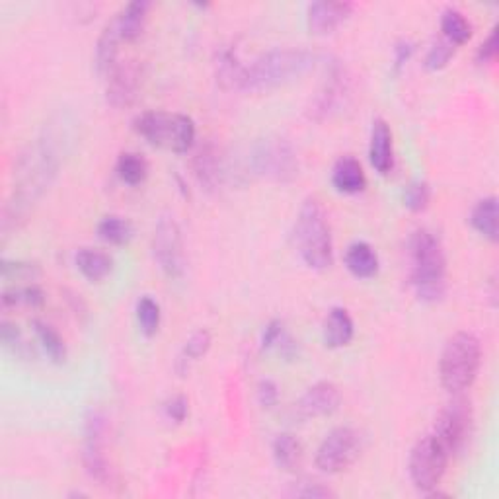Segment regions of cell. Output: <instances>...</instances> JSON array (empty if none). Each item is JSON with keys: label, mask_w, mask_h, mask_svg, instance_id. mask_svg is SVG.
I'll use <instances>...</instances> for the list:
<instances>
[{"label": "cell", "mask_w": 499, "mask_h": 499, "mask_svg": "<svg viewBox=\"0 0 499 499\" xmlns=\"http://www.w3.org/2000/svg\"><path fill=\"white\" fill-rule=\"evenodd\" d=\"M316 57L303 47H276L261 53L250 67H244L240 90L268 92L295 82L315 67Z\"/></svg>", "instance_id": "cell-1"}, {"label": "cell", "mask_w": 499, "mask_h": 499, "mask_svg": "<svg viewBox=\"0 0 499 499\" xmlns=\"http://www.w3.org/2000/svg\"><path fill=\"white\" fill-rule=\"evenodd\" d=\"M410 264L411 285L419 301H441L447 289V258L441 240L431 231L419 229L411 234Z\"/></svg>", "instance_id": "cell-2"}, {"label": "cell", "mask_w": 499, "mask_h": 499, "mask_svg": "<svg viewBox=\"0 0 499 499\" xmlns=\"http://www.w3.org/2000/svg\"><path fill=\"white\" fill-rule=\"evenodd\" d=\"M295 244L303 261L312 269H328L334 264L330 222L316 197L305 199L295 222Z\"/></svg>", "instance_id": "cell-3"}, {"label": "cell", "mask_w": 499, "mask_h": 499, "mask_svg": "<svg viewBox=\"0 0 499 499\" xmlns=\"http://www.w3.org/2000/svg\"><path fill=\"white\" fill-rule=\"evenodd\" d=\"M482 365V345L470 332H457L447 340L441 361L439 377L447 392L463 394L478 377Z\"/></svg>", "instance_id": "cell-4"}, {"label": "cell", "mask_w": 499, "mask_h": 499, "mask_svg": "<svg viewBox=\"0 0 499 499\" xmlns=\"http://www.w3.org/2000/svg\"><path fill=\"white\" fill-rule=\"evenodd\" d=\"M137 135L156 148L184 155L195 145L197 129L192 118L170 111H145L133 121Z\"/></svg>", "instance_id": "cell-5"}, {"label": "cell", "mask_w": 499, "mask_h": 499, "mask_svg": "<svg viewBox=\"0 0 499 499\" xmlns=\"http://www.w3.org/2000/svg\"><path fill=\"white\" fill-rule=\"evenodd\" d=\"M250 165L259 178L276 184H289L298 176V158L293 145L276 135L264 137L254 145Z\"/></svg>", "instance_id": "cell-6"}, {"label": "cell", "mask_w": 499, "mask_h": 499, "mask_svg": "<svg viewBox=\"0 0 499 499\" xmlns=\"http://www.w3.org/2000/svg\"><path fill=\"white\" fill-rule=\"evenodd\" d=\"M106 435L108 418L102 410L92 408L84 418V448L82 465L89 476L99 485H114L116 474L106 457Z\"/></svg>", "instance_id": "cell-7"}, {"label": "cell", "mask_w": 499, "mask_h": 499, "mask_svg": "<svg viewBox=\"0 0 499 499\" xmlns=\"http://www.w3.org/2000/svg\"><path fill=\"white\" fill-rule=\"evenodd\" d=\"M451 455L433 433L421 437L410 453V480L419 492L431 494L441 484Z\"/></svg>", "instance_id": "cell-8"}, {"label": "cell", "mask_w": 499, "mask_h": 499, "mask_svg": "<svg viewBox=\"0 0 499 499\" xmlns=\"http://www.w3.org/2000/svg\"><path fill=\"white\" fill-rule=\"evenodd\" d=\"M455 396L457 398H453V400L441 410V414L437 418L435 428L431 431L437 437V441L447 448V453L451 457L463 451L466 443L470 441V435L474 429V411L470 402L460 394Z\"/></svg>", "instance_id": "cell-9"}, {"label": "cell", "mask_w": 499, "mask_h": 499, "mask_svg": "<svg viewBox=\"0 0 499 499\" xmlns=\"http://www.w3.org/2000/svg\"><path fill=\"white\" fill-rule=\"evenodd\" d=\"M153 254L158 268L166 278L180 279L185 273V248L178 221L172 215H162L155 224Z\"/></svg>", "instance_id": "cell-10"}, {"label": "cell", "mask_w": 499, "mask_h": 499, "mask_svg": "<svg viewBox=\"0 0 499 499\" xmlns=\"http://www.w3.org/2000/svg\"><path fill=\"white\" fill-rule=\"evenodd\" d=\"M361 455V435L353 428L332 429L316 451V466L324 474H340Z\"/></svg>", "instance_id": "cell-11"}, {"label": "cell", "mask_w": 499, "mask_h": 499, "mask_svg": "<svg viewBox=\"0 0 499 499\" xmlns=\"http://www.w3.org/2000/svg\"><path fill=\"white\" fill-rule=\"evenodd\" d=\"M342 404V394L340 389L334 382L322 381L312 384L306 392L298 398L295 404V411L298 418L303 419H318L332 416L335 410Z\"/></svg>", "instance_id": "cell-12"}, {"label": "cell", "mask_w": 499, "mask_h": 499, "mask_svg": "<svg viewBox=\"0 0 499 499\" xmlns=\"http://www.w3.org/2000/svg\"><path fill=\"white\" fill-rule=\"evenodd\" d=\"M143 72L135 61L118 65L108 77V102L118 108H129L141 90Z\"/></svg>", "instance_id": "cell-13"}, {"label": "cell", "mask_w": 499, "mask_h": 499, "mask_svg": "<svg viewBox=\"0 0 499 499\" xmlns=\"http://www.w3.org/2000/svg\"><path fill=\"white\" fill-rule=\"evenodd\" d=\"M353 5L352 3H335V0H320L312 3L306 10V24L308 30L315 35H328L338 30L342 24L352 16Z\"/></svg>", "instance_id": "cell-14"}, {"label": "cell", "mask_w": 499, "mask_h": 499, "mask_svg": "<svg viewBox=\"0 0 499 499\" xmlns=\"http://www.w3.org/2000/svg\"><path fill=\"white\" fill-rule=\"evenodd\" d=\"M369 160L371 166L381 176H386L394 166V148H392V131L391 125L384 119H374L369 141Z\"/></svg>", "instance_id": "cell-15"}, {"label": "cell", "mask_w": 499, "mask_h": 499, "mask_svg": "<svg viewBox=\"0 0 499 499\" xmlns=\"http://www.w3.org/2000/svg\"><path fill=\"white\" fill-rule=\"evenodd\" d=\"M347 96V84H345V77L340 69H334V72L330 74V79L324 84V89L320 90V94L315 99V106H312L310 114L315 119L322 121L330 118L334 111H338L342 102Z\"/></svg>", "instance_id": "cell-16"}, {"label": "cell", "mask_w": 499, "mask_h": 499, "mask_svg": "<svg viewBox=\"0 0 499 499\" xmlns=\"http://www.w3.org/2000/svg\"><path fill=\"white\" fill-rule=\"evenodd\" d=\"M148 12H151V3H146V0H135V3H129L118 12L114 24L118 26L121 40L125 43L137 42L143 35L148 20Z\"/></svg>", "instance_id": "cell-17"}, {"label": "cell", "mask_w": 499, "mask_h": 499, "mask_svg": "<svg viewBox=\"0 0 499 499\" xmlns=\"http://www.w3.org/2000/svg\"><path fill=\"white\" fill-rule=\"evenodd\" d=\"M324 344L330 349H342L352 344L355 334V324L349 312L342 306H335L328 312L326 320H324Z\"/></svg>", "instance_id": "cell-18"}, {"label": "cell", "mask_w": 499, "mask_h": 499, "mask_svg": "<svg viewBox=\"0 0 499 499\" xmlns=\"http://www.w3.org/2000/svg\"><path fill=\"white\" fill-rule=\"evenodd\" d=\"M332 184L340 193L353 195L363 192L367 187V176L361 162L353 156H342L334 165L332 170Z\"/></svg>", "instance_id": "cell-19"}, {"label": "cell", "mask_w": 499, "mask_h": 499, "mask_svg": "<svg viewBox=\"0 0 499 499\" xmlns=\"http://www.w3.org/2000/svg\"><path fill=\"white\" fill-rule=\"evenodd\" d=\"M193 170L199 184L205 185V190H217L224 178L222 160L213 143H207L197 151L193 158Z\"/></svg>", "instance_id": "cell-20"}, {"label": "cell", "mask_w": 499, "mask_h": 499, "mask_svg": "<svg viewBox=\"0 0 499 499\" xmlns=\"http://www.w3.org/2000/svg\"><path fill=\"white\" fill-rule=\"evenodd\" d=\"M119 43H123V40L114 20H111L106 24V28L102 30V33H99L96 43V69L106 79L109 77L111 71L119 65L118 62Z\"/></svg>", "instance_id": "cell-21"}, {"label": "cell", "mask_w": 499, "mask_h": 499, "mask_svg": "<svg viewBox=\"0 0 499 499\" xmlns=\"http://www.w3.org/2000/svg\"><path fill=\"white\" fill-rule=\"evenodd\" d=\"M74 264H77V269L82 273L84 279L99 283L114 269V258L102 252V250L80 248L77 256H74Z\"/></svg>", "instance_id": "cell-22"}, {"label": "cell", "mask_w": 499, "mask_h": 499, "mask_svg": "<svg viewBox=\"0 0 499 499\" xmlns=\"http://www.w3.org/2000/svg\"><path fill=\"white\" fill-rule=\"evenodd\" d=\"M345 268L357 279H371L379 271V256L367 242H355L345 252Z\"/></svg>", "instance_id": "cell-23"}, {"label": "cell", "mask_w": 499, "mask_h": 499, "mask_svg": "<svg viewBox=\"0 0 499 499\" xmlns=\"http://www.w3.org/2000/svg\"><path fill=\"white\" fill-rule=\"evenodd\" d=\"M271 455L279 470L295 472L303 463V445L293 433H279L271 445Z\"/></svg>", "instance_id": "cell-24"}, {"label": "cell", "mask_w": 499, "mask_h": 499, "mask_svg": "<svg viewBox=\"0 0 499 499\" xmlns=\"http://www.w3.org/2000/svg\"><path fill=\"white\" fill-rule=\"evenodd\" d=\"M472 229L490 242H497V197H484L470 213Z\"/></svg>", "instance_id": "cell-25"}, {"label": "cell", "mask_w": 499, "mask_h": 499, "mask_svg": "<svg viewBox=\"0 0 499 499\" xmlns=\"http://www.w3.org/2000/svg\"><path fill=\"white\" fill-rule=\"evenodd\" d=\"M32 328L35 332V338L40 340L42 347L45 349L47 357L53 361V363L61 365L67 361V344L65 340L61 338V334L52 326V324H47L43 320H33Z\"/></svg>", "instance_id": "cell-26"}, {"label": "cell", "mask_w": 499, "mask_h": 499, "mask_svg": "<svg viewBox=\"0 0 499 499\" xmlns=\"http://www.w3.org/2000/svg\"><path fill=\"white\" fill-rule=\"evenodd\" d=\"M441 32L448 43L458 47L465 45L472 37V24L460 10L447 8L441 16Z\"/></svg>", "instance_id": "cell-27"}, {"label": "cell", "mask_w": 499, "mask_h": 499, "mask_svg": "<svg viewBox=\"0 0 499 499\" xmlns=\"http://www.w3.org/2000/svg\"><path fill=\"white\" fill-rule=\"evenodd\" d=\"M133 234H135V229H133L131 221L123 219V217L109 215L98 222V236L111 246L129 244Z\"/></svg>", "instance_id": "cell-28"}, {"label": "cell", "mask_w": 499, "mask_h": 499, "mask_svg": "<svg viewBox=\"0 0 499 499\" xmlns=\"http://www.w3.org/2000/svg\"><path fill=\"white\" fill-rule=\"evenodd\" d=\"M116 172L123 184L141 185L148 176V162L137 153H123L118 158Z\"/></svg>", "instance_id": "cell-29"}, {"label": "cell", "mask_w": 499, "mask_h": 499, "mask_svg": "<svg viewBox=\"0 0 499 499\" xmlns=\"http://www.w3.org/2000/svg\"><path fill=\"white\" fill-rule=\"evenodd\" d=\"M0 338H3L6 352H10L14 357L22 361H30L32 357H35L33 345L26 340V335L22 334L16 324L3 320V324H0Z\"/></svg>", "instance_id": "cell-30"}, {"label": "cell", "mask_w": 499, "mask_h": 499, "mask_svg": "<svg viewBox=\"0 0 499 499\" xmlns=\"http://www.w3.org/2000/svg\"><path fill=\"white\" fill-rule=\"evenodd\" d=\"M242 74H244V65L239 59H236V53L232 52V49L222 52L219 57V62H217V79H219L222 89L240 90Z\"/></svg>", "instance_id": "cell-31"}, {"label": "cell", "mask_w": 499, "mask_h": 499, "mask_svg": "<svg viewBox=\"0 0 499 499\" xmlns=\"http://www.w3.org/2000/svg\"><path fill=\"white\" fill-rule=\"evenodd\" d=\"M45 303V295L37 285H16L14 289L3 293V306H30L40 308Z\"/></svg>", "instance_id": "cell-32"}, {"label": "cell", "mask_w": 499, "mask_h": 499, "mask_svg": "<svg viewBox=\"0 0 499 499\" xmlns=\"http://www.w3.org/2000/svg\"><path fill=\"white\" fill-rule=\"evenodd\" d=\"M135 315H137V324H139L141 332L146 335V338H153V335L158 332L160 320H162L160 305L155 301L153 297H141L139 303H137Z\"/></svg>", "instance_id": "cell-33"}, {"label": "cell", "mask_w": 499, "mask_h": 499, "mask_svg": "<svg viewBox=\"0 0 499 499\" xmlns=\"http://www.w3.org/2000/svg\"><path fill=\"white\" fill-rule=\"evenodd\" d=\"M211 344H213L211 334L207 330H197L195 334H192V338L185 342V345L182 349V355H180V363L184 367H187L190 363H193V361H199L202 357H205Z\"/></svg>", "instance_id": "cell-34"}, {"label": "cell", "mask_w": 499, "mask_h": 499, "mask_svg": "<svg viewBox=\"0 0 499 499\" xmlns=\"http://www.w3.org/2000/svg\"><path fill=\"white\" fill-rule=\"evenodd\" d=\"M431 202V190L426 182L416 180L406 185L404 190V205L414 211V213H419V211H426Z\"/></svg>", "instance_id": "cell-35"}, {"label": "cell", "mask_w": 499, "mask_h": 499, "mask_svg": "<svg viewBox=\"0 0 499 499\" xmlns=\"http://www.w3.org/2000/svg\"><path fill=\"white\" fill-rule=\"evenodd\" d=\"M455 45L453 43H448L445 37H441L439 42H435L431 47H429V52L426 55V62H423V65H426L428 71H441L448 65V61H451L455 57Z\"/></svg>", "instance_id": "cell-36"}, {"label": "cell", "mask_w": 499, "mask_h": 499, "mask_svg": "<svg viewBox=\"0 0 499 499\" xmlns=\"http://www.w3.org/2000/svg\"><path fill=\"white\" fill-rule=\"evenodd\" d=\"M35 278H40V268L32 261H3L5 281H33Z\"/></svg>", "instance_id": "cell-37"}, {"label": "cell", "mask_w": 499, "mask_h": 499, "mask_svg": "<svg viewBox=\"0 0 499 499\" xmlns=\"http://www.w3.org/2000/svg\"><path fill=\"white\" fill-rule=\"evenodd\" d=\"M497 53H499V35H497V28H494L492 33L485 37V42L478 47V53H476L478 65H490V62L497 59Z\"/></svg>", "instance_id": "cell-38"}, {"label": "cell", "mask_w": 499, "mask_h": 499, "mask_svg": "<svg viewBox=\"0 0 499 499\" xmlns=\"http://www.w3.org/2000/svg\"><path fill=\"white\" fill-rule=\"evenodd\" d=\"M187 411H190V402H187L185 396H174L165 404V414L168 419L182 423L187 418Z\"/></svg>", "instance_id": "cell-39"}, {"label": "cell", "mask_w": 499, "mask_h": 499, "mask_svg": "<svg viewBox=\"0 0 499 499\" xmlns=\"http://www.w3.org/2000/svg\"><path fill=\"white\" fill-rule=\"evenodd\" d=\"M258 400H259L261 408H268V410L278 406V402H279L278 384L273 381H261L258 384Z\"/></svg>", "instance_id": "cell-40"}, {"label": "cell", "mask_w": 499, "mask_h": 499, "mask_svg": "<svg viewBox=\"0 0 499 499\" xmlns=\"http://www.w3.org/2000/svg\"><path fill=\"white\" fill-rule=\"evenodd\" d=\"M285 330L287 328L281 320H271L264 328V334H261V349H264V352H271V349L276 347V344L279 342Z\"/></svg>", "instance_id": "cell-41"}, {"label": "cell", "mask_w": 499, "mask_h": 499, "mask_svg": "<svg viewBox=\"0 0 499 499\" xmlns=\"http://www.w3.org/2000/svg\"><path fill=\"white\" fill-rule=\"evenodd\" d=\"M293 495L310 499V497H332L335 494L330 488H326V485H322L318 482H305V484H301V488H295Z\"/></svg>", "instance_id": "cell-42"}, {"label": "cell", "mask_w": 499, "mask_h": 499, "mask_svg": "<svg viewBox=\"0 0 499 499\" xmlns=\"http://www.w3.org/2000/svg\"><path fill=\"white\" fill-rule=\"evenodd\" d=\"M411 52H414V47H411V45L406 43V42L396 47V67H398V69L404 67V62L411 57Z\"/></svg>", "instance_id": "cell-43"}]
</instances>
